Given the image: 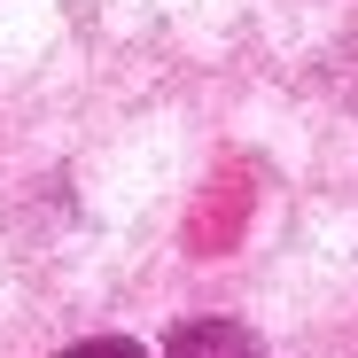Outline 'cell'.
<instances>
[{
  "instance_id": "cell-1",
  "label": "cell",
  "mask_w": 358,
  "mask_h": 358,
  "mask_svg": "<svg viewBox=\"0 0 358 358\" xmlns=\"http://www.w3.org/2000/svg\"><path fill=\"white\" fill-rule=\"evenodd\" d=\"M171 358H250V343H242V335H226V327H195Z\"/></svg>"
},
{
  "instance_id": "cell-2",
  "label": "cell",
  "mask_w": 358,
  "mask_h": 358,
  "mask_svg": "<svg viewBox=\"0 0 358 358\" xmlns=\"http://www.w3.org/2000/svg\"><path fill=\"white\" fill-rule=\"evenodd\" d=\"M71 358H141V350H133V343H78Z\"/></svg>"
}]
</instances>
